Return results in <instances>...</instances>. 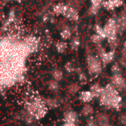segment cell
<instances>
[{"label": "cell", "instance_id": "obj_1", "mask_svg": "<svg viewBox=\"0 0 126 126\" xmlns=\"http://www.w3.org/2000/svg\"><path fill=\"white\" fill-rule=\"evenodd\" d=\"M98 100L101 106L116 111H119L123 103V99L120 92L111 83H108L104 86L103 92Z\"/></svg>", "mask_w": 126, "mask_h": 126}, {"label": "cell", "instance_id": "obj_2", "mask_svg": "<svg viewBox=\"0 0 126 126\" xmlns=\"http://www.w3.org/2000/svg\"><path fill=\"white\" fill-rule=\"evenodd\" d=\"M24 109L36 120L44 118L48 112V108L44 98L39 96L30 97L24 103Z\"/></svg>", "mask_w": 126, "mask_h": 126}, {"label": "cell", "instance_id": "obj_3", "mask_svg": "<svg viewBox=\"0 0 126 126\" xmlns=\"http://www.w3.org/2000/svg\"><path fill=\"white\" fill-rule=\"evenodd\" d=\"M104 30L107 35V38L110 44L113 45L117 41V22L114 18H110L104 26Z\"/></svg>", "mask_w": 126, "mask_h": 126}, {"label": "cell", "instance_id": "obj_4", "mask_svg": "<svg viewBox=\"0 0 126 126\" xmlns=\"http://www.w3.org/2000/svg\"><path fill=\"white\" fill-rule=\"evenodd\" d=\"M86 64L89 73L91 75H97L102 71L101 62L94 56H89L86 59Z\"/></svg>", "mask_w": 126, "mask_h": 126}, {"label": "cell", "instance_id": "obj_5", "mask_svg": "<svg viewBox=\"0 0 126 126\" xmlns=\"http://www.w3.org/2000/svg\"><path fill=\"white\" fill-rule=\"evenodd\" d=\"M15 120L22 122L29 126H33L35 123L36 120L31 116L24 109L16 112L13 115Z\"/></svg>", "mask_w": 126, "mask_h": 126}, {"label": "cell", "instance_id": "obj_6", "mask_svg": "<svg viewBox=\"0 0 126 126\" xmlns=\"http://www.w3.org/2000/svg\"><path fill=\"white\" fill-rule=\"evenodd\" d=\"M110 80V83H111L119 92L126 91V78L121 73L113 74Z\"/></svg>", "mask_w": 126, "mask_h": 126}, {"label": "cell", "instance_id": "obj_7", "mask_svg": "<svg viewBox=\"0 0 126 126\" xmlns=\"http://www.w3.org/2000/svg\"><path fill=\"white\" fill-rule=\"evenodd\" d=\"M78 113L73 109H69L66 111L63 114L62 120L63 123H76L78 120Z\"/></svg>", "mask_w": 126, "mask_h": 126}, {"label": "cell", "instance_id": "obj_8", "mask_svg": "<svg viewBox=\"0 0 126 126\" xmlns=\"http://www.w3.org/2000/svg\"><path fill=\"white\" fill-rule=\"evenodd\" d=\"M95 119L99 126H111L110 117L105 112H98L95 115Z\"/></svg>", "mask_w": 126, "mask_h": 126}, {"label": "cell", "instance_id": "obj_9", "mask_svg": "<svg viewBox=\"0 0 126 126\" xmlns=\"http://www.w3.org/2000/svg\"><path fill=\"white\" fill-rule=\"evenodd\" d=\"M94 98L92 92L90 90H83L79 93L78 100L83 103H90Z\"/></svg>", "mask_w": 126, "mask_h": 126}, {"label": "cell", "instance_id": "obj_10", "mask_svg": "<svg viewBox=\"0 0 126 126\" xmlns=\"http://www.w3.org/2000/svg\"><path fill=\"white\" fill-rule=\"evenodd\" d=\"M44 100L49 109H56L61 105L60 99L55 97H47L44 98Z\"/></svg>", "mask_w": 126, "mask_h": 126}, {"label": "cell", "instance_id": "obj_11", "mask_svg": "<svg viewBox=\"0 0 126 126\" xmlns=\"http://www.w3.org/2000/svg\"><path fill=\"white\" fill-rule=\"evenodd\" d=\"M94 113V109L90 103H84L80 109V115L85 117H90Z\"/></svg>", "mask_w": 126, "mask_h": 126}, {"label": "cell", "instance_id": "obj_12", "mask_svg": "<svg viewBox=\"0 0 126 126\" xmlns=\"http://www.w3.org/2000/svg\"><path fill=\"white\" fill-rule=\"evenodd\" d=\"M100 58L102 63L104 66L109 64L110 63L112 62L114 58V51H110V52H100Z\"/></svg>", "mask_w": 126, "mask_h": 126}, {"label": "cell", "instance_id": "obj_13", "mask_svg": "<svg viewBox=\"0 0 126 126\" xmlns=\"http://www.w3.org/2000/svg\"><path fill=\"white\" fill-rule=\"evenodd\" d=\"M63 16H64L66 18H68L71 21H77L79 18L78 11L69 6L67 7L66 10Z\"/></svg>", "mask_w": 126, "mask_h": 126}, {"label": "cell", "instance_id": "obj_14", "mask_svg": "<svg viewBox=\"0 0 126 126\" xmlns=\"http://www.w3.org/2000/svg\"><path fill=\"white\" fill-rule=\"evenodd\" d=\"M104 86H102L99 83H94L90 86V91L92 92L94 98H99L103 92Z\"/></svg>", "mask_w": 126, "mask_h": 126}, {"label": "cell", "instance_id": "obj_15", "mask_svg": "<svg viewBox=\"0 0 126 126\" xmlns=\"http://www.w3.org/2000/svg\"><path fill=\"white\" fill-rule=\"evenodd\" d=\"M80 90V86L77 83H72L66 87V93L69 96L76 95Z\"/></svg>", "mask_w": 126, "mask_h": 126}, {"label": "cell", "instance_id": "obj_16", "mask_svg": "<svg viewBox=\"0 0 126 126\" xmlns=\"http://www.w3.org/2000/svg\"><path fill=\"white\" fill-rule=\"evenodd\" d=\"M47 89L49 92L52 93H56L60 89V84L59 82L55 80L54 79H52L48 81L47 83Z\"/></svg>", "mask_w": 126, "mask_h": 126}, {"label": "cell", "instance_id": "obj_17", "mask_svg": "<svg viewBox=\"0 0 126 126\" xmlns=\"http://www.w3.org/2000/svg\"><path fill=\"white\" fill-rule=\"evenodd\" d=\"M67 7H68V5L65 4L58 3L53 7V12L56 15H63Z\"/></svg>", "mask_w": 126, "mask_h": 126}, {"label": "cell", "instance_id": "obj_18", "mask_svg": "<svg viewBox=\"0 0 126 126\" xmlns=\"http://www.w3.org/2000/svg\"><path fill=\"white\" fill-rule=\"evenodd\" d=\"M51 76L52 79L58 82H61L63 78V72L60 69H55L51 72Z\"/></svg>", "mask_w": 126, "mask_h": 126}, {"label": "cell", "instance_id": "obj_19", "mask_svg": "<svg viewBox=\"0 0 126 126\" xmlns=\"http://www.w3.org/2000/svg\"><path fill=\"white\" fill-rule=\"evenodd\" d=\"M67 49V44L65 41H59L56 44V49L59 53H63Z\"/></svg>", "mask_w": 126, "mask_h": 126}, {"label": "cell", "instance_id": "obj_20", "mask_svg": "<svg viewBox=\"0 0 126 126\" xmlns=\"http://www.w3.org/2000/svg\"><path fill=\"white\" fill-rule=\"evenodd\" d=\"M94 30H95L96 33L97 35H99L100 36H101L103 39L106 38H107V35H106L105 30H104V28L101 27L99 24H95V26H94Z\"/></svg>", "mask_w": 126, "mask_h": 126}, {"label": "cell", "instance_id": "obj_21", "mask_svg": "<svg viewBox=\"0 0 126 126\" xmlns=\"http://www.w3.org/2000/svg\"><path fill=\"white\" fill-rule=\"evenodd\" d=\"M72 32L69 29H64L61 32V37L63 40H68L71 38Z\"/></svg>", "mask_w": 126, "mask_h": 126}, {"label": "cell", "instance_id": "obj_22", "mask_svg": "<svg viewBox=\"0 0 126 126\" xmlns=\"http://www.w3.org/2000/svg\"><path fill=\"white\" fill-rule=\"evenodd\" d=\"M103 6L104 7V8H106L108 10H113L114 8H116L112 0H107L106 1H103Z\"/></svg>", "mask_w": 126, "mask_h": 126}, {"label": "cell", "instance_id": "obj_23", "mask_svg": "<svg viewBox=\"0 0 126 126\" xmlns=\"http://www.w3.org/2000/svg\"><path fill=\"white\" fill-rule=\"evenodd\" d=\"M85 126H98V123L95 119V117H88L86 121V123H85Z\"/></svg>", "mask_w": 126, "mask_h": 126}, {"label": "cell", "instance_id": "obj_24", "mask_svg": "<svg viewBox=\"0 0 126 126\" xmlns=\"http://www.w3.org/2000/svg\"><path fill=\"white\" fill-rule=\"evenodd\" d=\"M103 39V38L101 36H100L99 35H97V33H96V34L92 35V37H91V40H92V41H93L94 44H99V43H100V42H101V41H102Z\"/></svg>", "mask_w": 126, "mask_h": 126}, {"label": "cell", "instance_id": "obj_25", "mask_svg": "<svg viewBox=\"0 0 126 126\" xmlns=\"http://www.w3.org/2000/svg\"><path fill=\"white\" fill-rule=\"evenodd\" d=\"M71 46H72V48L73 49H77L80 46V40H79V38H75L71 42Z\"/></svg>", "mask_w": 126, "mask_h": 126}, {"label": "cell", "instance_id": "obj_26", "mask_svg": "<svg viewBox=\"0 0 126 126\" xmlns=\"http://www.w3.org/2000/svg\"><path fill=\"white\" fill-rule=\"evenodd\" d=\"M78 79L80 80V83H85L86 81H87V75L83 72H80L79 74H78Z\"/></svg>", "mask_w": 126, "mask_h": 126}, {"label": "cell", "instance_id": "obj_27", "mask_svg": "<svg viewBox=\"0 0 126 126\" xmlns=\"http://www.w3.org/2000/svg\"><path fill=\"white\" fill-rule=\"evenodd\" d=\"M64 68H65V69H66V71L67 72H72L75 70V67H74L73 64L72 63H70V62L66 63V65L64 66Z\"/></svg>", "mask_w": 126, "mask_h": 126}, {"label": "cell", "instance_id": "obj_28", "mask_svg": "<svg viewBox=\"0 0 126 126\" xmlns=\"http://www.w3.org/2000/svg\"><path fill=\"white\" fill-rule=\"evenodd\" d=\"M119 123L123 126H126V114H122L118 117Z\"/></svg>", "mask_w": 126, "mask_h": 126}, {"label": "cell", "instance_id": "obj_29", "mask_svg": "<svg viewBox=\"0 0 126 126\" xmlns=\"http://www.w3.org/2000/svg\"><path fill=\"white\" fill-rule=\"evenodd\" d=\"M111 72H113V74H118V73H120V72H121L120 66L117 63H114V64L111 66Z\"/></svg>", "mask_w": 126, "mask_h": 126}, {"label": "cell", "instance_id": "obj_30", "mask_svg": "<svg viewBox=\"0 0 126 126\" xmlns=\"http://www.w3.org/2000/svg\"><path fill=\"white\" fill-rule=\"evenodd\" d=\"M91 3L92 6L100 7V5L103 4V0H91Z\"/></svg>", "mask_w": 126, "mask_h": 126}, {"label": "cell", "instance_id": "obj_31", "mask_svg": "<svg viewBox=\"0 0 126 126\" xmlns=\"http://www.w3.org/2000/svg\"><path fill=\"white\" fill-rule=\"evenodd\" d=\"M100 9V7H94V6H91L90 9H89V13L92 14V15H94L97 13L98 10Z\"/></svg>", "mask_w": 126, "mask_h": 126}, {"label": "cell", "instance_id": "obj_32", "mask_svg": "<svg viewBox=\"0 0 126 126\" xmlns=\"http://www.w3.org/2000/svg\"><path fill=\"white\" fill-rule=\"evenodd\" d=\"M112 1H113V3L114 4L115 7H119L122 6L123 4V0H112Z\"/></svg>", "mask_w": 126, "mask_h": 126}, {"label": "cell", "instance_id": "obj_33", "mask_svg": "<svg viewBox=\"0 0 126 126\" xmlns=\"http://www.w3.org/2000/svg\"><path fill=\"white\" fill-rule=\"evenodd\" d=\"M61 126H77L76 123H63Z\"/></svg>", "mask_w": 126, "mask_h": 126}, {"label": "cell", "instance_id": "obj_34", "mask_svg": "<svg viewBox=\"0 0 126 126\" xmlns=\"http://www.w3.org/2000/svg\"><path fill=\"white\" fill-rule=\"evenodd\" d=\"M124 47H125L126 48V41H125V44H124Z\"/></svg>", "mask_w": 126, "mask_h": 126}, {"label": "cell", "instance_id": "obj_35", "mask_svg": "<svg viewBox=\"0 0 126 126\" xmlns=\"http://www.w3.org/2000/svg\"><path fill=\"white\" fill-rule=\"evenodd\" d=\"M16 1H18V0H16Z\"/></svg>", "mask_w": 126, "mask_h": 126}]
</instances>
